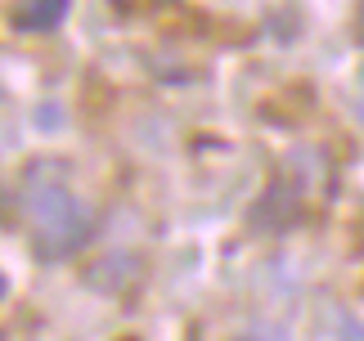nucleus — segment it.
<instances>
[{
    "instance_id": "f257e3e1",
    "label": "nucleus",
    "mask_w": 364,
    "mask_h": 341,
    "mask_svg": "<svg viewBox=\"0 0 364 341\" xmlns=\"http://www.w3.org/2000/svg\"><path fill=\"white\" fill-rule=\"evenodd\" d=\"M27 220H32L41 256H50V261L73 256L95 229V211L63 180H46V175H32V184H27Z\"/></svg>"
},
{
    "instance_id": "f03ea898",
    "label": "nucleus",
    "mask_w": 364,
    "mask_h": 341,
    "mask_svg": "<svg viewBox=\"0 0 364 341\" xmlns=\"http://www.w3.org/2000/svg\"><path fill=\"white\" fill-rule=\"evenodd\" d=\"M297 216H301V197L292 193L288 184L265 189V197L257 202V224H265V229H288Z\"/></svg>"
},
{
    "instance_id": "7ed1b4c3",
    "label": "nucleus",
    "mask_w": 364,
    "mask_h": 341,
    "mask_svg": "<svg viewBox=\"0 0 364 341\" xmlns=\"http://www.w3.org/2000/svg\"><path fill=\"white\" fill-rule=\"evenodd\" d=\"M68 13V0H18L14 5V27L18 32H54Z\"/></svg>"
},
{
    "instance_id": "20e7f679",
    "label": "nucleus",
    "mask_w": 364,
    "mask_h": 341,
    "mask_svg": "<svg viewBox=\"0 0 364 341\" xmlns=\"http://www.w3.org/2000/svg\"><path fill=\"white\" fill-rule=\"evenodd\" d=\"M243 341H288V332H284V328H270V323H261V328H252Z\"/></svg>"
},
{
    "instance_id": "39448f33",
    "label": "nucleus",
    "mask_w": 364,
    "mask_h": 341,
    "mask_svg": "<svg viewBox=\"0 0 364 341\" xmlns=\"http://www.w3.org/2000/svg\"><path fill=\"white\" fill-rule=\"evenodd\" d=\"M351 27H355V40L364 45V0H355V13H351Z\"/></svg>"
},
{
    "instance_id": "423d86ee",
    "label": "nucleus",
    "mask_w": 364,
    "mask_h": 341,
    "mask_svg": "<svg viewBox=\"0 0 364 341\" xmlns=\"http://www.w3.org/2000/svg\"><path fill=\"white\" fill-rule=\"evenodd\" d=\"M342 328H346V332H351L355 341H364V328H360V323H355V319H346V323H342Z\"/></svg>"
},
{
    "instance_id": "0eeeda50",
    "label": "nucleus",
    "mask_w": 364,
    "mask_h": 341,
    "mask_svg": "<svg viewBox=\"0 0 364 341\" xmlns=\"http://www.w3.org/2000/svg\"><path fill=\"white\" fill-rule=\"evenodd\" d=\"M0 296H5V278H0Z\"/></svg>"
}]
</instances>
